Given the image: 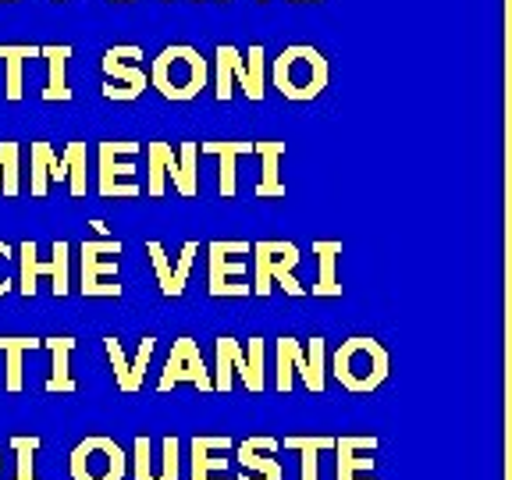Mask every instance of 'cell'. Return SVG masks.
I'll use <instances>...</instances> for the list:
<instances>
[{
    "mask_svg": "<svg viewBox=\"0 0 512 480\" xmlns=\"http://www.w3.org/2000/svg\"><path fill=\"white\" fill-rule=\"evenodd\" d=\"M260 4H264V0H260Z\"/></svg>",
    "mask_w": 512,
    "mask_h": 480,
    "instance_id": "obj_43",
    "label": "cell"
},
{
    "mask_svg": "<svg viewBox=\"0 0 512 480\" xmlns=\"http://www.w3.org/2000/svg\"><path fill=\"white\" fill-rule=\"evenodd\" d=\"M40 448H43L40 434H15L11 438V452H15V477L11 480H40V473H36Z\"/></svg>",
    "mask_w": 512,
    "mask_h": 480,
    "instance_id": "obj_32",
    "label": "cell"
},
{
    "mask_svg": "<svg viewBox=\"0 0 512 480\" xmlns=\"http://www.w3.org/2000/svg\"><path fill=\"white\" fill-rule=\"evenodd\" d=\"M0 192L4 200H15L22 192V146L18 143H0Z\"/></svg>",
    "mask_w": 512,
    "mask_h": 480,
    "instance_id": "obj_33",
    "label": "cell"
},
{
    "mask_svg": "<svg viewBox=\"0 0 512 480\" xmlns=\"http://www.w3.org/2000/svg\"><path fill=\"white\" fill-rule=\"evenodd\" d=\"M253 253V246L242 239H232V242H210L207 246V256H210V271H207V292L214 299H246L253 296V285L246 281L249 274V264L246 256Z\"/></svg>",
    "mask_w": 512,
    "mask_h": 480,
    "instance_id": "obj_9",
    "label": "cell"
},
{
    "mask_svg": "<svg viewBox=\"0 0 512 480\" xmlns=\"http://www.w3.org/2000/svg\"><path fill=\"white\" fill-rule=\"evenodd\" d=\"M143 143L132 139H107L96 146V192L104 200H139L143 185L136 182V160Z\"/></svg>",
    "mask_w": 512,
    "mask_h": 480,
    "instance_id": "obj_6",
    "label": "cell"
},
{
    "mask_svg": "<svg viewBox=\"0 0 512 480\" xmlns=\"http://www.w3.org/2000/svg\"><path fill=\"white\" fill-rule=\"evenodd\" d=\"M89 228H96V235H100V239H111V232H107V224H104V221H93Z\"/></svg>",
    "mask_w": 512,
    "mask_h": 480,
    "instance_id": "obj_36",
    "label": "cell"
},
{
    "mask_svg": "<svg viewBox=\"0 0 512 480\" xmlns=\"http://www.w3.org/2000/svg\"><path fill=\"white\" fill-rule=\"evenodd\" d=\"M200 150L221 160L217 196H221V200H235V196H239V157L253 153V143H203Z\"/></svg>",
    "mask_w": 512,
    "mask_h": 480,
    "instance_id": "obj_25",
    "label": "cell"
},
{
    "mask_svg": "<svg viewBox=\"0 0 512 480\" xmlns=\"http://www.w3.org/2000/svg\"><path fill=\"white\" fill-rule=\"evenodd\" d=\"M235 54H239V47H232V43H217L214 50V100L217 104H228L235 93Z\"/></svg>",
    "mask_w": 512,
    "mask_h": 480,
    "instance_id": "obj_31",
    "label": "cell"
},
{
    "mask_svg": "<svg viewBox=\"0 0 512 480\" xmlns=\"http://www.w3.org/2000/svg\"><path fill=\"white\" fill-rule=\"evenodd\" d=\"M331 68L328 57L310 43H292L271 64V86L292 104H310L328 89Z\"/></svg>",
    "mask_w": 512,
    "mask_h": 480,
    "instance_id": "obj_2",
    "label": "cell"
},
{
    "mask_svg": "<svg viewBox=\"0 0 512 480\" xmlns=\"http://www.w3.org/2000/svg\"><path fill=\"white\" fill-rule=\"evenodd\" d=\"M221 452H235V441L196 434L189 441V480H232L228 477V456H221Z\"/></svg>",
    "mask_w": 512,
    "mask_h": 480,
    "instance_id": "obj_18",
    "label": "cell"
},
{
    "mask_svg": "<svg viewBox=\"0 0 512 480\" xmlns=\"http://www.w3.org/2000/svg\"><path fill=\"white\" fill-rule=\"evenodd\" d=\"M253 256H256V285H253V292L260 299L271 296L274 285L285 288L288 296H296V299L310 296V288L296 278V267H299V260H303L296 242L264 239V242H256V246H253Z\"/></svg>",
    "mask_w": 512,
    "mask_h": 480,
    "instance_id": "obj_8",
    "label": "cell"
},
{
    "mask_svg": "<svg viewBox=\"0 0 512 480\" xmlns=\"http://www.w3.org/2000/svg\"><path fill=\"white\" fill-rule=\"evenodd\" d=\"M75 50L68 43H54V47H43L47 57V89H43V100L47 104H72V86H68V61H72Z\"/></svg>",
    "mask_w": 512,
    "mask_h": 480,
    "instance_id": "obj_27",
    "label": "cell"
},
{
    "mask_svg": "<svg viewBox=\"0 0 512 480\" xmlns=\"http://www.w3.org/2000/svg\"><path fill=\"white\" fill-rule=\"evenodd\" d=\"M296 377L313 395H324V388H328V345L320 335H313L306 345L292 335H281L274 342V388L288 395L296 388Z\"/></svg>",
    "mask_w": 512,
    "mask_h": 480,
    "instance_id": "obj_3",
    "label": "cell"
},
{
    "mask_svg": "<svg viewBox=\"0 0 512 480\" xmlns=\"http://www.w3.org/2000/svg\"><path fill=\"white\" fill-rule=\"evenodd\" d=\"M15 253H18V292L25 299H36L40 278H50V292L57 299H64L72 292V246L64 239L54 242V260H47V264L40 260V246L32 239L15 246Z\"/></svg>",
    "mask_w": 512,
    "mask_h": 480,
    "instance_id": "obj_7",
    "label": "cell"
},
{
    "mask_svg": "<svg viewBox=\"0 0 512 480\" xmlns=\"http://www.w3.org/2000/svg\"><path fill=\"white\" fill-rule=\"evenodd\" d=\"M281 448L278 438L271 434H256L235 445V459H239V477L235 480H285V466L274 459Z\"/></svg>",
    "mask_w": 512,
    "mask_h": 480,
    "instance_id": "obj_16",
    "label": "cell"
},
{
    "mask_svg": "<svg viewBox=\"0 0 512 480\" xmlns=\"http://www.w3.org/2000/svg\"><path fill=\"white\" fill-rule=\"evenodd\" d=\"M64 164H68V192H72V200H82L89 189L86 182V143H68L64 146Z\"/></svg>",
    "mask_w": 512,
    "mask_h": 480,
    "instance_id": "obj_34",
    "label": "cell"
},
{
    "mask_svg": "<svg viewBox=\"0 0 512 480\" xmlns=\"http://www.w3.org/2000/svg\"><path fill=\"white\" fill-rule=\"evenodd\" d=\"M68 473H72V480H125L128 456L107 434H89L72 448Z\"/></svg>",
    "mask_w": 512,
    "mask_h": 480,
    "instance_id": "obj_12",
    "label": "cell"
},
{
    "mask_svg": "<svg viewBox=\"0 0 512 480\" xmlns=\"http://www.w3.org/2000/svg\"><path fill=\"white\" fill-rule=\"evenodd\" d=\"M253 157L260 160V182L253 185L256 200H285V178H281V157L285 143H253Z\"/></svg>",
    "mask_w": 512,
    "mask_h": 480,
    "instance_id": "obj_22",
    "label": "cell"
},
{
    "mask_svg": "<svg viewBox=\"0 0 512 480\" xmlns=\"http://www.w3.org/2000/svg\"><path fill=\"white\" fill-rule=\"evenodd\" d=\"M0 4H18V0H0Z\"/></svg>",
    "mask_w": 512,
    "mask_h": 480,
    "instance_id": "obj_38",
    "label": "cell"
},
{
    "mask_svg": "<svg viewBox=\"0 0 512 480\" xmlns=\"http://www.w3.org/2000/svg\"><path fill=\"white\" fill-rule=\"evenodd\" d=\"M0 57L8 64V75H4V96L11 104L22 100V64L32 57H43V47H32V43H0Z\"/></svg>",
    "mask_w": 512,
    "mask_h": 480,
    "instance_id": "obj_28",
    "label": "cell"
},
{
    "mask_svg": "<svg viewBox=\"0 0 512 480\" xmlns=\"http://www.w3.org/2000/svg\"><path fill=\"white\" fill-rule=\"evenodd\" d=\"M171 160H175V146L171 143H150L146 146V196L150 200H164L168 192Z\"/></svg>",
    "mask_w": 512,
    "mask_h": 480,
    "instance_id": "obj_29",
    "label": "cell"
},
{
    "mask_svg": "<svg viewBox=\"0 0 512 480\" xmlns=\"http://www.w3.org/2000/svg\"><path fill=\"white\" fill-rule=\"evenodd\" d=\"M50 182H68V164L50 143L29 146V196L32 200H47Z\"/></svg>",
    "mask_w": 512,
    "mask_h": 480,
    "instance_id": "obj_20",
    "label": "cell"
},
{
    "mask_svg": "<svg viewBox=\"0 0 512 480\" xmlns=\"http://www.w3.org/2000/svg\"><path fill=\"white\" fill-rule=\"evenodd\" d=\"M214 392H232V377L239 374L246 392L260 395L267 388V370H264V338L253 335L246 345L239 338L221 335L214 342Z\"/></svg>",
    "mask_w": 512,
    "mask_h": 480,
    "instance_id": "obj_5",
    "label": "cell"
},
{
    "mask_svg": "<svg viewBox=\"0 0 512 480\" xmlns=\"http://www.w3.org/2000/svg\"><path fill=\"white\" fill-rule=\"evenodd\" d=\"M175 384H196L200 392H214V374L203 363L200 342L189 335L175 338V345H171L168 363H164V370L157 377V392H171Z\"/></svg>",
    "mask_w": 512,
    "mask_h": 480,
    "instance_id": "obj_13",
    "label": "cell"
},
{
    "mask_svg": "<svg viewBox=\"0 0 512 480\" xmlns=\"http://www.w3.org/2000/svg\"><path fill=\"white\" fill-rule=\"evenodd\" d=\"M168 182L182 200L200 196V143H178L175 146V160H171Z\"/></svg>",
    "mask_w": 512,
    "mask_h": 480,
    "instance_id": "obj_26",
    "label": "cell"
},
{
    "mask_svg": "<svg viewBox=\"0 0 512 480\" xmlns=\"http://www.w3.org/2000/svg\"><path fill=\"white\" fill-rule=\"evenodd\" d=\"M207 75V57L200 50L189 43H171L153 57L150 86L171 104H185V100H196L203 93Z\"/></svg>",
    "mask_w": 512,
    "mask_h": 480,
    "instance_id": "obj_4",
    "label": "cell"
},
{
    "mask_svg": "<svg viewBox=\"0 0 512 480\" xmlns=\"http://www.w3.org/2000/svg\"><path fill=\"white\" fill-rule=\"evenodd\" d=\"M15 256H18L15 246L0 239V296H8L11 285H15V281H11V260H15Z\"/></svg>",
    "mask_w": 512,
    "mask_h": 480,
    "instance_id": "obj_35",
    "label": "cell"
},
{
    "mask_svg": "<svg viewBox=\"0 0 512 480\" xmlns=\"http://www.w3.org/2000/svg\"><path fill=\"white\" fill-rule=\"evenodd\" d=\"M153 349H157V335H146L143 342H139L136 356H128L125 345H121L114 335H107V338H104V352H107V360H111L114 384H118V392H121V395H136V392H143V381H146V370H150Z\"/></svg>",
    "mask_w": 512,
    "mask_h": 480,
    "instance_id": "obj_15",
    "label": "cell"
},
{
    "mask_svg": "<svg viewBox=\"0 0 512 480\" xmlns=\"http://www.w3.org/2000/svg\"><path fill=\"white\" fill-rule=\"evenodd\" d=\"M54 4H64V0H54Z\"/></svg>",
    "mask_w": 512,
    "mask_h": 480,
    "instance_id": "obj_40",
    "label": "cell"
},
{
    "mask_svg": "<svg viewBox=\"0 0 512 480\" xmlns=\"http://www.w3.org/2000/svg\"><path fill=\"white\" fill-rule=\"evenodd\" d=\"M313 256H317V281L310 285V292L320 299H338L342 296V281H338V256H342V242L338 239H317L313 242Z\"/></svg>",
    "mask_w": 512,
    "mask_h": 480,
    "instance_id": "obj_24",
    "label": "cell"
},
{
    "mask_svg": "<svg viewBox=\"0 0 512 480\" xmlns=\"http://www.w3.org/2000/svg\"><path fill=\"white\" fill-rule=\"evenodd\" d=\"M224 4H228V0H224Z\"/></svg>",
    "mask_w": 512,
    "mask_h": 480,
    "instance_id": "obj_44",
    "label": "cell"
},
{
    "mask_svg": "<svg viewBox=\"0 0 512 480\" xmlns=\"http://www.w3.org/2000/svg\"><path fill=\"white\" fill-rule=\"evenodd\" d=\"M388 349L370 335H352L331 352V377L349 395H374L388 381Z\"/></svg>",
    "mask_w": 512,
    "mask_h": 480,
    "instance_id": "obj_1",
    "label": "cell"
},
{
    "mask_svg": "<svg viewBox=\"0 0 512 480\" xmlns=\"http://www.w3.org/2000/svg\"><path fill=\"white\" fill-rule=\"evenodd\" d=\"M0 473H4V463H0Z\"/></svg>",
    "mask_w": 512,
    "mask_h": 480,
    "instance_id": "obj_41",
    "label": "cell"
},
{
    "mask_svg": "<svg viewBox=\"0 0 512 480\" xmlns=\"http://www.w3.org/2000/svg\"><path fill=\"white\" fill-rule=\"evenodd\" d=\"M235 68V86H242L246 100L260 104L267 96V86H264V75H267V50L260 43H253L249 50H239L232 61Z\"/></svg>",
    "mask_w": 512,
    "mask_h": 480,
    "instance_id": "obj_23",
    "label": "cell"
},
{
    "mask_svg": "<svg viewBox=\"0 0 512 480\" xmlns=\"http://www.w3.org/2000/svg\"><path fill=\"white\" fill-rule=\"evenodd\" d=\"M288 4H320V0H288Z\"/></svg>",
    "mask_w": 512,
    "mask_h": 480,
    "instance_id": "obj_37",
    "label": "cell"
},
{
    "mask_svg": "<svg viewBox=\"0 0 512 480\" xmlns=\"http://www.w3.org/2000/svg\"><path fill=\"white\" fill-rule=\"evenodd\" d=\"M143 47H132V43H121V47H111L104 57H100V68H104V100H114V104H132L139 96L150 89V72L143 64Z\"/></svg>",
    "mask_w": 512,
    "mask_h": 480,
    "instance_id": "obj_10",
    "label": "cell"
},
{
    "mask_svg": "<svg viewBox=\"0 0 512 480\" xmlns=\"http://www.w3.org/2000/svg\"><path fill=\"white\" fill-rule=\"evenodd\" d=\"M168 4H171V0H168ZM200 4H203V0H200Z\"/></svg>",
    "mask_w": 512,
    "mask_h": 480,
    "instance_id": "obj_42",
    "label": "cell"
},
{
    "mask_svg": "<svg viewBox=\"0 0 512 480\" xmlns=\"http://www.w3.org/2000/svg\"><path fill=\"white\" fill-rule=\"evenodd\" d=\"M118 256H121V242L118 239H89L79 249V267H82V281L79 292L86 299H118L121 285H118Z\"/></svg>",
    "mask_w": 512,
    "mask_h": 480,
    "instance_id": "obj_11",
    "label": "cell"
},
{
    "mask_svg": "<svg viewBox=\"0 0 512 480\" xmlns=\"http://www.w3.org/2000/svg\"><path fill=\"white\" fill-rule=\"evenodd\" d=\"M79 345L75 335H50L43 338V349L50 352V377H47V392L50 395H75L79 392V381L72 377V352Z\"/></svg>",
    "mask_w": 512,
    "mask_h": 480,
    "instance_id": "obj_21",
    "label": "cell"
},
{
    "mask_svg": "<svg viewBox=\"0 0 512 480\" xmlns=\"http://www.w3.org/2000/svg\"><path fill=\"white\" fill-rule=\"evenodd\" d=\"M381 441L370 434V438H356V434H342L335 438V466H338V480H377L374 477V463L377 459L370 452H377Z\"/></svg>",
    "mask_w": 512,
    "mask_h": 480,
    "instance_id": "obj_19",
    "label": "cell"
},
{
    "mask_svg": "<svg viewBox=\"0 0 512 480\" xmlns=\"http://www.w3.org/2000/svg\"><path fill=\"white\" fill-rule=\"evenodd\" d=\"M114 4H128V0H114Z\"/></svg>",
    "mask_w": 512,
    "mask_h": 480,
    "instance_id": "obj_39",
    "label": "cell"
},
{
    "mask_svg": "<svg viewBox=\"0 0 512 480\" xmlns=\"http://www.w3.org/2000/svg\"><path fill=\"white\" fill-rule=\"evenodd\" d=\"M146 253H150V264H153V274H157L160 292H164L168 299H178V296H182L185 285H189L192 260H196L200 246H196V242H185L182 253H178V260H171V256L164 253V246H160V242L153 239V242H146Z\"/></svg>",
    "mask_w": 512,
    "mask_h": 480,
    "instance_id": "obj_17",
    "label": "cell"
},
{
    "mask_svg": "<svg viewBox=\"0 0 512 480\" xmlns=\"http://www.w3.org/2000/svg\"><path fill=\"white\" fill-rule=\"evenodd\" d=\"M132 477L136 480H178L182 473V441L175 434L160 438V452L153 456V441L139 434L132 441Z\"/></svg>",
    "mask_w": 512,
    "mask_h": 480,
    "instance_id": "obj_14",
    "label": "cell"
},
{
    "mask_svg": "<svg viewBox=\"0 0 512 480\" xmlns=\"http://www.w3.org/2000/svg\"><path fill=\"white\" fill-rule=\"evenodd\" d=\"M288 452H299V480H320V452L335 448V438L328 434H317V438H303V434H288L285 438Z\"/></svg>",
    "mask_w": 512,
    "mask_h": 480,
    "instance_id": "obj_30",
    "label": "cell"
}]
</instances>
